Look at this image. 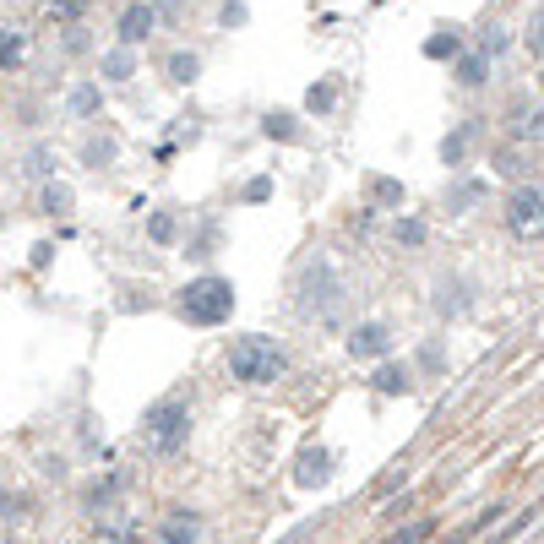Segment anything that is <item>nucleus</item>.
I'll use <instances>...</instances> for the list:
<instances>
[{
  "label": "nucleus",
  "instance_id": "22",
  "mask_svg": "<svg viewBox=\"0 0 544 544\" xmlns=\"http://www.w3.org/2000/svg\"><path fill=\"white\" fill-rule=\"evenodd\" d=\"M147 234H153L158 245H169V240H175V218H169V213H153V224H147Z\"/></svg>",
  "mask_w": 544,
  "mask_h": 544
},
{
  "label": "nucleus",
  "instance_id": "7",
  "mask_svg": "<svg viewBox=\"0 0 544 544\" xmlns=\"http://www.w3.org/2000/svg\"><path fill=\"white\" fill-rule=\"evenodd\" d=\"M392 349V338H387V327H376V321H365V327H354V338H349V354L354 360H381V354Z\"/></svg>",
  "mask_w": 544,
  "mask_h": 544
},
{
  "label": "nucleus",
  "instance_id": "17",
  "mask_svg": "<svg viewBox=\"0 0 544 544\" xmlns=\"http://www.w3.org/2000/svg\"><path fill=\"white\" fill-rule=\"evenodd\" d=\"M39 207L44 213H71V185H44Z\"/></svg>",
  "mask_w": 544,
  "mask_h": 544
},
{
  "label": "nucleus",
  "instance_id": "2",
  "mask_svg": "<svg viewBox=\"0 0 544 544\" xmlns=\"http://www.w3.org/2000/svg\"><path fill=\"white\" fill-rule=\"evenodd\" d=\"M180 311L185 321H196V327H218L229 311H234V283L229 278H196L180 289Z\"/></svg>",
  "mask_w": 544,
  "mask_h": 544
},
{
  "label": "nucleus",
  "instance_id": "12",
  "mask_svg": "<svg viewBox=\"0 0 544 544\" xmlns=\"http://www.w3.org/2000/svg\"><path fill=\"white\" fill-rule=\"evenodd\" d=\"M408 387H414V381H408L403 365H381L376 370V392H387V398H392V392H408Z\"/></svg>",
  "mask_w": 544,
  "mask_h": 544
},
{
  "label": "nucleus",
  "instance_id": "13",
  "mask_svg": "<svg viewBox=\"0 0 544 544\" xmlns=\"http://www.w3.org/2000/svg\"><path fill=\"white\" fill-rule=\"evenodd\" d=\"M485 71H490L485 55H463V60H457V82H463V88H479V82H485Z\"/></svg>",
  "mask_w": 544,
  "mask_h": 544
},
{
  "label": "nucleus",
  "instance_id": "18",
  "mask_svg": "<svg viewBox=\"0 0 544 544\" xmlns=\"http://www.w3.org/2000/svg\"><path fill=\"white\" fill-rule=\"evenodd\" d=\"M539 120H544L539 104H534V109H517V142H539V131H544Z\"/></svg>",
  "mask_w": 544,
  "mask_h": 544
},
{
  "label": "nucleus",
  "instance_id": "30",
  "mask_svg": "<svg viewBox=\"0 0 544 544\" xmlns=\"http://www.w3.org/2000/svg\"><path fill=\"white\" fill-rule=\"evenodd\" d=\"M66 49H71V55H82V49H88V28H77V22H71V33H66Z\"/></svg>",
  "mask_w": 544,
  "mask_h": 544
},
{
  "label": "nucleus",
  "instance_id": "29",
  "mask_svg": "<svg viewBox=\"0 0 544 544\" xmlns=\"http://www.w3.org/2000/svg\"><path fill=\"white\" fill-rule=\"evenodd\" d=\"M539 28H544V17H539V11H534V22H528V33H523V44L534 49V55H539V49H544V39H539Z\"/></svg>",
  "mask_w": 544,
  "mask_h": 544
},
{
  "label": "nucleus",
  "instance_id": "23",
  "mask_svg": "<svg viewBox=\"0 0 544 544\" xmlns=\"http://www.w3.org/2000/svg\"><path fill=\"white\" fill-rule=\"evenodd\" d=\"M398 240L403 245H425V224H419V218H398Z\"/></svg>",
  "mask_w": 544,
  "mask_h": 544
},
{
  "label": "nucleus",
  "instance_id": "25",
  "mask_svg": "<svg viewBox=\"0 0 544 544\" xmlns=\"http://www.w3.org/2000/svg\"><path fill=\"white\" fill-rule=\"evenodd\" d=\"M370 191H376V202H403V185L398 180H376Z\"/></svg>",
  "mask_w": 544,
  "mask_h": 544
},
{
  "label": "nucleus",
  "instance_id": "21",
  "mask_svg": "<svg viewBox=\"0 0 544 544\" xmlns=\"http://www.w3.org/2000/svg\"><path fill=\"white\" fill-rule=\"evenodd\" d=\"M425 55H430V60H441V55H457V33H452V28H447V33H436V39L425 44Z\"/></svg>",
  "mask_w": 544,
  "mask_h": 544
},
{
  "label": "nucleus",
  "instance_id": "31",
  "mask_svg": "<svg viewBox=\"0 0 544 544\" xmlns=\"http://www.w3.org/2000/svg\"><path fill=\"white\" fill-rule=\"evenodd\" d=\"M17 506H22L17 496H6V490H0V523H6V517H17Z\"/></svg>",
  "mask_w": 544,
  "mask_h": 544
},
{
  "label": "nucleus",
  "instance_id": "19",
  "mask_svg": "<svg viewBox=\"0 0 544 544\" xmlns=\"http://www.w3.org/2000/svg\"><path fill=\"white\" fill-rule=\"evenodd\" d=\"M305 104H311V115H327V109L338 104V88H332V82H316V88L305 93Z\"/></svg>",
  "mask_w": 544,
  "mask_h": 544
},
{
  "label": "nucleus",
  "instance_id": "15",
  "mask_svg": "<svg viewBox=\"0 0 544 544\" xmlns=\"http://www.w3.org/2000/svg\"><path fill=\"white\" fill-rule=\"evenodd\" d=\"M262 131H267V136H278V142H300V126H294V115H283V109L262 120Z\"/></svg>",
  "mask_w": 544,
  "mask_h": 544
},
{
  "label": "nucleus",
  "instance_id": "3",
  "mask_svg": "<svg viewBox=\"0 0 544 544\" xmlns=\"http://www.w3.org/2000/svg\"><path fill=\"white\" fill-rule=\"evenodd\" d=\"M185 430H191V414H185V403H153L147 408V419H142V447L153 452V457H169V452H180L185 447Z\"/></svg>",
  "mask_w": 544,
  "mask_h": 544
},
{
  "label": "nucleus",
  "instance_id": "4",
  "mask_svg": "<svg viewBox=\"0 0 544 544\" xmlns=\"http://www.w3.org/2000/svg\"><path fill=\"white\" fill-rule=\"evenodd\" d=\"M506 229L523 234V240H539V229H544V191H539V180H523L512 196H506Z\"/></svg>",
  "mask_w": 544,
  "mask_h": 544
},
{
  "label": "nucleus",
  "instance_id": "9",
  "mask_svg": "<svg viewBox=\"0 0 544 544\" xmlns=\"http://www.w3.org/2000/svg\"><path fill=\"white\" fill-rule=\"evenodd\" d=\"M327 463H332V457L321 447H305L300 452V474H294V479H300V485H321V479H327Z\"/></svg>",
  "mask_w": 544,
  "mask_h": 544
},
{
  "label": "nucleus",
  "instance_id": "10",
  "mask_svg": "<svg viewBox=\"0 0 544 544\" xmlns=\"http://www.w3.org/2000/svg\"><path fill=\"white\" fill-rule=\"evenodd\" d=\"M98 71H104L109 82H126L131 71H136V49H109V55L98 60Z\"/></svg>",
  "mask_w": 544,
  "mask_h": 544
},
{
  "label": "nucleus",
  "instance_id": "27",
  "mask_svg": "<svg viewBox=\"0 0 544 544\" xmlns=\"http://www.w3.org/2000/svg\"><path fill=\"white\" fill-rule=\"evenodd\" d=\"M463 142H468L463 131H457V136H447V142H441V158H447V164H457V158H463Z\"/></svg>",
  "mask_w": 544,
  "mask_h": 544
},
{
  "label": "nucleus",
  "instance_id": "24",
  "mask_svg": "<svg viewBox=\"0 0 544 544\" xmlns=\"http://www.w3.org/2000/svg\"><path fill=\"white\" fill-rule=\"evenodd\" d=\"M71 109H77V115H93V109H98V88H77V93H71Z\"/></svg>",
  "mask_w": 544,
  "mask_h": 544
},
{
  "label": "nucleus",
  "instance_id": "5",
  "mask_svg": "<svg viewBox=\"0 0 544 544\" xmlns=\"http://www.w3.org/2000/svg\"><path fill=\"white\" fill-rule=\"evenodd\" d=\"M98 517V539L104 544H136L142 539V517L126 512V506H104V512H93Z\"/></svg>",
  "mask_w": 544,
  "mask_h": 544
},
{
  "label": "nucleus",
  "instance_id": "26",
  "mask_svg": "<svg viewBox=\"0 0 544 544\" xmlns=\"http://www.w3.org/2000/svg\"><path fill=\"white\" fill-rule=\"evenodd\" d=\"M425 534H430V523H408L403 534H392L387 544H419V539H425Z\"/></svg>",
  "mask_w": 544,
  "mask_h": 544
},
{
  "label": "nucleus",
  "instance_id": "6",
  "mask_svg": "<svg viewBox=\"0 0 544 544\" xmlns=\"http://www.w3.org/2000/svg\"><path fill=\"white\" fill-rule=\"evenodd\" d=\"M153 28H158V11L147 6V0H136V6H126V11H120V22H115L120 49H136V44H142Z\"/></svg>",
  "mask_w": 544,
  "mask_h": 544
},
{
  "label": "nucleus",
  "instance_id": "11",
  "mask_svg": "<svg viewBox=\"0 0 544 544\" xmlns=\"http://www.w3.org/2000/svg\"><path fill=\"white\" fill-rule=\"evenodd\" d=\"M22 49H28V39H22L17 28H0V71H11L22 60Z\"/></svg>",
  "mask_w": 544,
  "mask_h": 544
},
{
  "label": "nucleus",
  "instance_id": "20",
  "mask_svg": "<svg viewBox=\"0 0 544 544\" xmlns=\"http://www.w3.org/2000/svg\"><path fill=\"white\" fill-rule=\"evenodd\" d=\"M501 49H506V28H485V33H479V55H485V60H496Z\"/></svg>",
  "mask_w": 544,
  "mask_h": 544
},
{
  "label": "nucleus",
  "instance_id": "28",
  "mask_svg": "<svg viewBox=\"0 0 544 544\" xmlns=\"http://www.w3.org/2000/svg\"><path fill=\"white\" fill-rule=\"evenodd\" d=\"M267 196H272V180L262 175V180H251V185H245V202H267Z\"/></svg>",
  "mask_w": 544,
  "mask_h": 544
},
{
  "label": "nucleus",
  "instance_id": "1",
  "mask_svg": "<svg viewBox=\"0 0 544 544\" xmlns=\"http://www.w3.org/2000/svg\"><path fill=\"white\" fill-rule=\"evenodd\" d=\"M283 349L272 338H240L229 349V376L234 381H245V387H267V381H278L283 376Z\"/></svg>",
  "mask_w": 544,
  "mask_h": 544
},
{
  "label": "nucleus",
  "instance_id": "16",
  "mask_svg": "<svg viewBox=\"0 0 544 544\" xmlns=\"http://www.w3.org/2000/svg\"><path fill=\"white\" fill-rule=\"evenodd\" d=\"M39 6L49 11V17H60V22H77L82 11L93 6V0H39Z\"/></svg>",
  "mask_w": 544,
  "mask_h": 544
},
{
  "label": "nucleus",
  "instance_id": "8",
  "mask_svg": "<svg viewBox=\"0 0 544 544\" xmlns=\"http://www.w3.org/2000/svg\"><path fill=\"white\" fill-rule=\"evenodd\" d=\"M202 539V517H191V512H175L164 523V544H196Z\"/></svg>",
  "mask_w": 544,
  "mask_h": 544
},
{
  "label": "nucleus",
  "instance_id": "14",
  "mask_svg": "<svg viewBox=\"0 0 544 544\" xmlns=\"http://www.w3.org/2000/svg\"><path fill=\"white\" fill-rule=\"evenodd\" d=\"M196 71H202V60L196 55H169V82H180V88H191Z\"/></svg>",
  "mask_w": 544,
  "mask_h": 544
}]
</instances>
